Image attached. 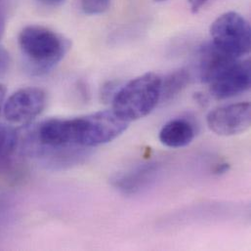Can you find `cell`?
<instances>
[{
	"label": "cell",
	"mask_w": 251,
	"mask_h": 251,
	"mask_svg": "<svg viewBox=\"0 0 251 251\" xmlns=\"http://www.w3.org/2000/svg\"><path fill=\"white\" fill-rule=\"evenodd\" d=\"M18 44L25 68L32 75H44L51 72L71 48L68 38L38 25L25 26L19 34Z\"/></svg>",
	"instance_id": "cell-1"
},
{
	"label": "cell",
	"mask_w": 251,
	"mask_h": 251,
	"mask_svg": "<svg viewBox=\"0 0 251 251\" xmlns=\"http://www.w3.org/2000/svg\"><path fill=\"white\" fill-rule=\"evenodd\" d=\"M161 76L144 74L119 88L113 100V112L127 124L150 115L160 102Z\"/></svg>",
	"instance_id": "cell-2"
},
{
	"label": "cell",
	"mask_w": 251,
	"mask_h": 251,
	"mask_svg": "<svg viewBox=\"0 0 251 251\" xmlns=\"http://www.w3.org/2000/svg\"><path fill=\"white\" fill-rule=\"evenodd\" d=\"M210 35L214 46L236 59L251 52V25L237 12H227L218 17L211 25Z\"/></svg>",
	"instance_id": "cell-3"
},
{
	"label": "cell",
	"mask_w": 251,
	"mask_h": 251,
	"mask_svg": "<svg viewBox=\"0 0 251 251\" xmlns=\"http://www.w3.org/2000/svg\"><path fill=\"white\" fill-rule=\"evenodd\" d=\"M128 125L113 110L78 117V144L87 149L108 144L126 131Z\"/></svg>",
	"instance_id": "cell-4"
},
{
	"label": "cell",
	"mask_w": 251,
	"mask_h": 251,
	"mask_svg": "<svg viewBox=\"0 0 251 251\" xmlns=\"http://www.w3.org/2000/svg\"><path fill=\"white\" fill-rule=\"evenodd\" d=\"M47 96L37 87H25L14 92L4 103L3 114L13 125L29 126L45 109Z\"/></svg>",
	"instance_id": "cell-5"
},
{
	"label": "cell",
	"mask_w": 251,
	"mask_h": 251,
	"mask_svg": "<svg viewBox=\"0 0 251 251\" xmlns=\"http://www.w3.org/2000/svg\"><path fill=\"white\" fill-rule=\"evenodd\" d=\"M206 122L209 129L219 136L240 135L251 127V104L236 103L216 108L207 115Z\"/></svg>",
	"instance_id": "cell-6"
},
{
	"label": "cell",
	"mask_w": 251,
	"mask_h": 251,
	"mask_svg": "<svg viewBox=\"0 0 251 251\" xmlns=\"http://www.w3.org/2000/svg\"><path fill=\"white\" fill-rule=\"evenodd\" d=\"M251 82V61L240 59L222 71L208 85L214 98L225 100L247 92Z\"/></svg>",
	"instance_id": "cell-7"
},
{
	"label": "cell",
	"mask_w": 251,
	"mask_h": 251,
	"mask_svg": "<svg viewBox=\"0 0 251 251\" xmlns=\"http://www.w3.org/2000/svg\"><path fill=\"white\" fill-rule=\"evenodd\" d=\"M157 171V163H143L114 175L112 185L124 194L133 195L153 181Z\"/></svg>",
	"instance_id": "cell-8"
},
{
	"label": "cell",
	"mask_w": 251,
	"mask_h": 251,
	"mask_svg": "<svg viewBox=\"0 0 251 251\" xmlns=\"http://www.w3.org/2000/svg\"><path fill=\"white\" fill-rule=\"evenodd\" d=\"M237 60L240 59L224 53L212 43L204 44L199 52V73L201 81L208 84Z\"/></svg>",
	"instance_id": "cell-9"
},
{
	"label": "cell",
	"mask_w": 251,
	"mask_h": 251,
	"mask_svg": "<svg viewBox=\"0 0 251 251\" xmlns=\"http://www.w3.org/2000/svg\"><path fill=\"white\" fill-rule=\"evenodd\" d=\"M158 137L165 147L171 149L184 148L195 139L196 127L187 119H174L162 126Z\"/></svg>",
	"instance_id": "cell-10"
},
{
	"label": "cell",
	"mask_w": 251,
	"mask_h": 251,
	"mask_svg": "<svg viewBox=\"0 0 251 251\" xmlns=\"http://www.w3.org/2000/svg\"><path fill=\"white\" fill-rule=\"evenodd\" d=\"M191 80L190 72L186 69H179L161 77L160 102L167 103L175 99L189 85Z\"/></svg>",
	"instance_id": "cell-11"
},
{
	"label": "cell",
	"mask_w": 251,
	"mask_h": 251,
	"mask_svg": "<svg viewBox=\"0 0 251 251\" xmlns=\"http://www.w3.org/2000/svg\"><path fill=\"white\" fill-rule=\"evenodd\" d=\"M19 145V132L12 126L0 125V157L11 156Z\"/></svg>",
	"instance_id": "cell-12"
},
{
	"label": "cell",
	"mask_w": 251,
	"mask_h": 251,
	"mask_svg": "<svg viewBox=\"0 0 251 251\" xmlns=\"http://www.w3.org/2000/svg\"><path fill=\"white\" fill-rule=\"evenodd\" d=\"M111 0H80L84 13L88 15H99L105 13L110 7Z\"/></svg>",
	"instance_id": "cell-13"
},
{
	"label": "cell",
	"mask_w": 251,
	"mask_h": 251,
	"mask_svg": "<svg viewBox=\"0 0 251 251\" xmlns=\"http://www.w3.org/2000/svg\"><path fill=\"white\" fill-rule=\"evenodd\" d=\"M10 64H11V58L9 53L0 46V77L4 76L9 69H10Z\"/></svg>",
	"instance_id": "cell-14"
},
{
	"label": "cell",
	"mask_w": 251,
	"mask_h": 251,
	"mask_svg": "<svg viewBox=\"0 0 251 251\" xmlns=\"http://www.w3.org/2000/svg\"><path fill=\"white\" fill-rule=\"evenodd\" d=\"M118 86L115 82L113 81H109L107 82L103 88H102V92H101V95H102V99L105 101V102H108V101H112L116 92L118 91Z\"/></svg>",
	"instance_id": "cell-15"
},
{
	"label": "cell",
	"mask_w": 251,
	"mask_h": 251,
	"mask_svg": "<svg viewBox=\"0 0 251 251\" xmlns=\"http://www.w3.org/2000/svg\"><path fill=\"white\" fill-rule=\"evenodd\" d=\"M6 18H7V0H0V39L4 34Z\"/></svg>",
	"instance_id": "cell-16"
},
{
	"label": "cell",
	"mask_w": 251,
	"mask_h": 251,
	"mask_svg": "<svg viewBox=\"0 0 251 251\" xmlns=\"http://www.w3.org/2000/svg\"><path fill=\"white\" fill-rule=\"evenodd\" d=\"M190 8L194 14H197L208 0H188Z\"/></svg>",
	"instance_id": "cell-17"
},
{
	"label": "cell",
	"mask_w": 251,
	"mask_h": 251,
	"mask_svg": "<svg viewBox=\"0 0 251 251\" xmlns=\"http://www.w3.org/2000/svg\"><path fill=\"white\" fill-rule=\"evenodd\" d=\"M5 98H6V87H5V85L0 83V116H1V113L3 111Z\"/></svg>",
	"instance_id": "cell-18"
},
{
	"label": "cell",
	"mask_w": 251,
	"mask_h": 251,
	"mask_svg": "<svg viewBox=\"0 0 251 251\" xmlns=\"http://www.w3.org/2000/svg\"><path fill=\"white\" fill-rule=\"evenodd\" d=\"M46 5H50V6H58L61 5L62 3H64L66 0H38Z\"/></svg>",
	"instance_id": "cell-19"
},
{
	"label": "cell",
	"mask_w": 251,
	"mask_h": 251,
	"mask_svg": "<svg viewBox=\"0 0 251 251\" xmlns=\"http://www.w3.org/2000/svg\"><path fill=\"white\" fill-rule=\"evenodd\" d=\"M227 170H228V164L223 163V164L218 165L214 171H215V173L220 174V173H224V172H226Z\"/></svg>",
	"instance_id": "cell-20"
},
{
	"label": "cell",
	"mask_w": 251,
	"mask_h": 251,
	"mask_svg": "<svg viewBox=\"0 0 251 251\" xmlns=\"http://www.w3.org/2000/svg\"><path fill=\"white\" fill-rule=\"evenodd\" d=\"M155 2H164V1H167V0H154Z\"/></svg>",
	"instance_id": "cell-21"
}]
</instances>
